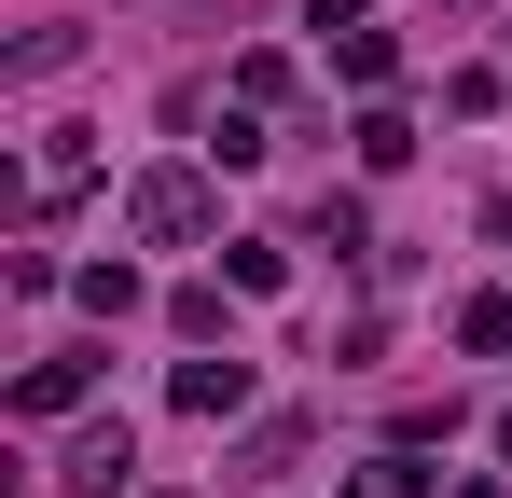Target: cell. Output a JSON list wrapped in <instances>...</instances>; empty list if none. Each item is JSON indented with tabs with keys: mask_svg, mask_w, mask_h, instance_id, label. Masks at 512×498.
<instances>
[{
	"mask_svg": "<svg viewBox=\"0 0 512 498\" xmlns=\"http://www.w3.org/2000/svg\"><path fill=\"white\" fill-rule=\"evenodd\" d=\"M180 402H194V415H236V402H250V360H180Z\"/></svg>",
	"mask_w": 512,
	"mask_h": 498,
	"instance_id": "cell-2",
	"label": "cell"
},
{
	"mask_svg": "<svg viewBox=\"0 0 512 498\" xmlns=\"http://www.w3.org/2000/svg\"><path fill=\"white\" fill-rule=\"evenodd\" d=\"M360 498H429V485L402 471V457H374V471H360Z\"/></svg>",
	"mask_w": 512,
	"mask_h": 498,
	"instance_id": "cell-4",
	"label": "cell"
},
{
	"mask_svg": "<svg viewBox=\"0 0 512 498\" xmlns=\"http://www.w3.org/2000/svg\"><path fill=\"white\" fill-rule=\"evenodd\" d=\"M70 485H97V498L125 485V429H84V443H70Z\"/></svg>",
	"mask_w": 512,
	"mask_h": 498,
	"instance_id": "cell-3",
	"label": "cell"
},
{
	"mask_svg": "<svg viewBox=\"0 0 512 498\" xmlns=\"http://www.w3.org/2000/svg\"><path fill=\"white\" fill-rule=\"evenodd\" d=\"M194 222H208V194H194L180 166H153V180H139V236H194Z\"/></svg>",
	"mask_w": 512,
	"mask_h": 498,
	"instance_id": "cell-1",
	"label": "cell"
}]
</instances>
